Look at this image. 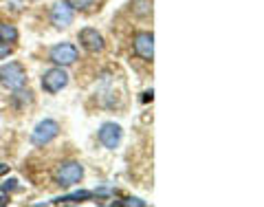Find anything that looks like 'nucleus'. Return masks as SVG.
I'll use <instances>...</instances> for the list:
<instances>
[{
	"label": "nucleus",
	"instance_id": "f257e3e1",
	"mask_svg": "<svg viewBox=\"0 0 264 207\" xmlns=\"http://www.w3.org/2000/svg\"><path fill=\"white\" fill-rule=\"evenodd\" d=\"M0 84L9 91H18V88H24L26 84V73L22 69V64L18 62H9L0 66Z\"/></svg>",
	"mask_w": 264,
	"mask_h": 207
},
{
	"label": "nucleus",
	"instance_id": "f03ea898",
	"mask_svg": "<svg viewBox=\"0 0 264 207\" xmlns=\"http://www.w3.org/2000/svg\"><path fill=\"white\" fill-rule=\"evenodd\" d=\"M82 176H84V167H82V163H77V161H64L55 170V183L62 187H73L75 183L82 181Z\"/></svg>",
	"mask_w": 264,
	"mask_h": 207
},
{
	"label": "nucleus",
	"instance_id": "7ed1b4c3",
	"mask_svg": "<svg viewBox=\"0 0 264 207\" xmlns=\"http://www.w3.org/2000/svg\"><path fill=\"white\" fill-rule=\"evenodd\" d=\"M60 135V124L53 119H42L40 124L33 128L31 132V143L33 145H46Z\"/></svg>",
	"mask_w": 264,
	"mask_h": 207
},
{
	"label": "nucleus",
	"instance_id": "20e7f679",
	"mask_svg": "<svg viewBox=\"0 0 264 207\" xmlns=\"http://www.w3.org/2000/svg\"><path fill=\"white\" fill-rule=\"evenodd\" d=\"M77 47L75 44H70V42H60V44H55V47L48 51V60H51L53 64H58V66H70V64H75L77 62Z\"/></svg>",
	"mask_w": 264,
	"mask_h": 207
},
{
	"label": "nucleus",
	"instance_id": "39448f33",
	"mask_svg": "<svg viewBox=\"0 0 264 207\" xmlns=\"http://www.w3.org/2000/svg\"><path fill=\"white\" fill-rule=\"evenodd\" d=\"M97 139L104 148L114 150V148H119L121 139H124V128L119 124H114V121H106V124H102V128H99Z\"/></svg>",
	"mask_w": 264,
	"mask_h": 207
},
{
	"label": "nucleus",
	"instance_id": "423d86ee",
	"mask_svg": "<svg viewBox=\"0 0 264 207\" xmlns=\"http://www.w3.org/2000/svg\"><path fill=\"white\" fill-rule=\"evenodd\" d=\"M68 84V73L64 71V66H55V69H48L42 75V88L46 93H60L62 88Z\"/></svg>",
	"mask_w": 264,
	"mask_h": 207
},
{
	"label": "nucleus",
	"instance_id": "0eeeda50",
	"mask_svg": "<svg viewBox=\"0 0 264 207\" xmlns=\"http://www.w3.org/2000/svg\"><path fill=\"white\" fill-rule=\"evenodd\" d=\"M132 49H134V53L139 55L141 60H150L154 58V36L150 31H141L134 36V40H132Z\"/></svg>",
	"mask_w": 264,
	"mask_h": 207
},
{
	"label": "nucleus",
	"instance_id": "6e6552de",
	"mask_svg": "<svg viewBox=\"0 0 264 207\" xmlns=\"http://www.w3.org/2000/svg\"><path fill=\"white\" fill-rule=\"evenodd\" d=\"M80 42H82V47L90 53H99V51H104V47H106L102 33L97 29H90V27H86V29L80 31Z\"/></svg>",
	"mask_w": 264,
	"mask_h": 207
},
{
	"label": "nucleus",
	"instance_id": "1a4fd4ad",
	"mask_svg": "<svg viewBox=\"0 0 264 207\" xmlns=\"http://www.w3.org/2000/svg\"><path fill=\"white\" fill-rule=\"evenodd\" d=\"M51 22L58 27V29L70 27V22H73V9H70L66 3H58L51 9Z\"/></svg>",
	"mask_w": 264,
	"mask_h": 207
},
{
	"label": "nucleus",
	"instance_id": "9d476101",
	"mask_svg": "<svg viewBox=\"0 0 264 207\" xmlns=\"http://www.w3.org/2000/svg\"><path fill=\"white\" fill-rule=\"evenodd\" d=\"M92 196V192H88V189H80V192H73L68 194V196H60V198H53L55 205H62V203H82V200H88Z\"/></svg>",
	"mask_w": 264,
	"mask_h": 207
},
{
	"label": "nucleus",
	"instance_id": "9b49d317",
	"mask_svg": "<svg viewBox=\"0 0 264 207\" xmlns=\"http://www.w3.org/2000/svg\"><path fill=\"white\" fill-rule=\"evenodd\" d=\"M18 40V29L14 25L0 22V42H16Z\"/></svg>",
	"mask_w": 264,
	"mask_h": 207
},
{
	"label": "nucleus",
	"instance_id": "f8f14e48",
	"mask_svg": "<svg viewBox=\"0 0 264 207\" xmlns=\"http://www.w3.org/2000/svg\"><path fill=\"white\" fill-rule=\"evenodd\" d=\"M66 5L75 11H88L95 5V0H66Z\"/></svg>",
	"mask_w": 264,
	"mask_h": 207
},
{
	"label": "nucleus",
	"instance_id": "ddd939ff",
	"mask_svg": "<svg viewBox=\"0 0 264 207\" xmlns=\"http://www.w3.org/2000/svg\"><path fill=\"white\" fill-rule=\"evenodd\" d=\"M16 95H14V102H16V106L18 108H22V104H31V93L29 91H22V88H18V91H14Z\"/></svg>",
	"mask_w": 264,
	"mask_h": 207
},
{
	"label": "nucleus",
	"instance_id": "4468645a",
	"mask_svg": "<svg viewBox=\"0 0 264 207\" xmlns=\"http://www.w3.org/2000/svg\"><path fill=\"white\" fill-rule=\"evenodd\" d=\"M14 51V47H11L9 42H0V60H4V58H9V53Z\"/></svg>",
	"mask_w": 264,
	"mask_h": 207
},
{
	"label": "nucleus",
	"instance_id": "2eb2a0df",
	"mask_svg": "<svg viewBox=\"0 0 264 207\" xmlns=\"http://www.w3.org/2000/svg\"><path fill=\"white\" fill-rule=\"evenodd\" d=\"M134 5L139 7V9H136L139 14H143V16H146V14H150V3H148V0H136Z\"/></svg>",
	"mask_w": 264,
	"mask_h": 207
},
{
	"label": "nucleus",
	"instance_id": "dca6fc26",
	"mask_svg": "<svg viewBox=\"0 0 264 207\" xmlns=\"http://www.w3.org/2000/svg\"><path fill=\"white\" fill-rule=\"evenodd\" d=\"M14 189H18V181L16 178H9V181L2 183V192H14Z\"/></svg>",
	"mask_w": 264,
	"mask_h": 207
},
{
	"label": "nucleus",
	"instance_id": "f3484780",
	"mask_svg": "<svg viewBox=\"0 0 264 207\" xmlns=\"http://www.w3.org/2000/svg\"><path fill=\"white\" fill-rule=\"evenodd\" d=\"M124 205H139V207H146V200H141V198H128V200H124Z\"/></svg>",
	"mask_w": 264,
	"mask_h": 207
},
{
	"label": "nucleus",
	"instance_id": "a211bd4d",
	"mask_svg": "<svg viewBox=\"0 0 264 207\" xmlns=\"http://www.w3.org/2000/svg\"><path fill=\"white\" fill-rule=\"evenodd\" d=\"M7 172H9V165H7V163H0V176L7 174Z\"/></svg>",
	"mask_w": 264,
	"mask_h": 207
},
{
	"label": "nucleus",
	"instance_id": "6ab92c4d",
	"mask_svg": "<svg viewBox=\"0 0 264 207\" xmlns=\"http://www.w3.org/2000/svg\"><path fill=\"white\" fill-rule=\"evenodd\" d=\"M148 99H152V91L150 93H143V102H148Z\"/></svg>",
	"mask_w": 264,
	"mask_h": 207
},
{
	"label": "nucleus",
	"instance_id": "aec40b11",
	"mask_svg": "<svg viewBox=\"0 0 264 207\" xmlns=\"http://www.w3.org/2000/svg\"><path fill=\"white\" fill-rule=\"evenodd\" d=\"M0 205H7V198L4 196H0Z\"/></svg>",
	"mask_w": 264,
	"mask_h": 207
}]
</instances>
